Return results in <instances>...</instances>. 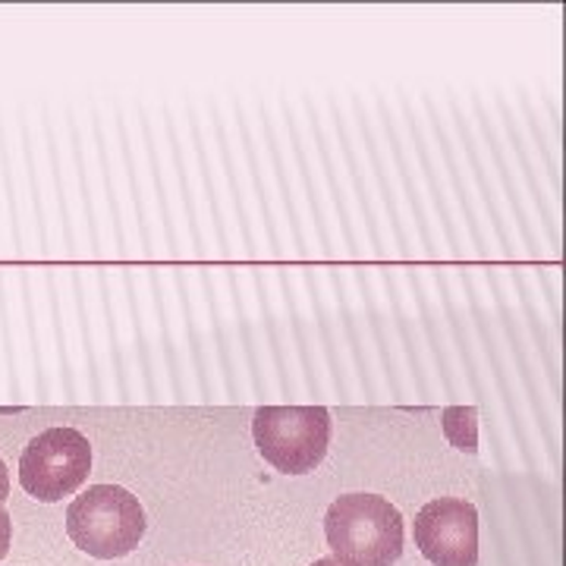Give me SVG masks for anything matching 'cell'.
<instances>
[{
  "mask_svg": "<svg viewBox=\"0 0 566 566\" xmlns=\"http://www.w3.org/2000/svg\"><path fill=\"white\" fill-rule=\"evenodd\" d=\"M403 516L378 494H340L325 514V535L343 566H393L403 554Z\"/></svg>",
  "mask_w": 566,
  "mask_h": 566,
  "instance_id": "6da1fadb",
  "label": "cell"
},
{
  "mask_svg": "<svg viewBox=\"0 0 566 566\" xmlns=\"http://www.w3.org/2000/svg\"><path fill=\"white\" fill-rule=\"evenodd\" d=\"M145 510L132 491L120 485H92L67 510V532L79 551L98 561L127 557L145 539Z\"/></svg>",
  "mask_w": 566,
  "mask_h": 566,
  "instance_id": "7a4b0ae2",
  "label": "cell"
},
{
  "mask_svg": "<svg viewBox=\"0 0 566 566\" xmlns=\"http://www.w3.org/2000/svg\"><path fill=\"white\" fill-rule=\"evenodd\" d=\"M331 428L325 406H261L252 415L258 453L283 475H306L325 463Z\"/></svg>",
  "mask_w": 566,
  "mask_h": 566,
  "instance_id": "3957f363",
  "label": "cell"
},
{
  "mask_svg": "<svg viewBox=\"0 0 566 566\" xmlns=\"http://www.w3.org/2000/svg\"><path fill=\"white\" fill-rule=\"evenodd\" d=\"M92 472V444L76 428H48L20 457V485L42 504L76 494Z\"/></svg>",
  "mask_w": 566,
  "mask_h": 566,
  "instance_id": "277c9868",
  "label": "cell"
},
{
  "mask_svg": "<svg viewBox=\"0 0 566 566\" xmlns=\"http://www.w3.org/2000/svg\"><path fill=\"white\" fill-rule=\"evenodd\" d=\"M415 547L435 566H479V510L463 497H438L415 516Z\"/></svg>",
  "mask_w": 566,
  "mask_h": 566,
  "instance_id": "5b68a950",
  "label": "cell"
},
{
  "mask_svg": "<svg viewBox=\"0 0 566 566\" xmlns=\"http://www.w3.org/2000/svg\"><path fill=\"white\" fill-rule=\"evenodd\" d=\"M10 541H13V522H10V514L0 507V561L10 554Z\"/></svg>",
  "mask_w": 566,
  "mask_h": 566,
  "instance_id": "8992f818",
  "label": "cell"
},
{
  "mask_svg": "<svg viewBox=\"0 0 566 566\" xmlns=\"http://www.w3.org/2000/svg\"><path fill=\"white\" fill-rule=\"evenodd\" d=\"M7 497H10V472H7V463L0 460V507Z\"/></svg>",
  "mask_w": 566,
  "mask_h": 566,
  "instance_id": "52a82bcc",
  "label": "cell"
},
{
  "mask_svg": "<svg viewBox=\"0 0 566 566\" xmlns=\"http://www.w3.org/2000/svg\"><path fill=\"white\" fill-rule=\"evenodd\" d=\"M311 566H343L340 561H334V557H321V561H315Z\"/></svg>",
  "mask_w": 566,
  "mask_h": 566,
  "instance_id": "ba28073f",
  "label": "cell"
}]
</instances>
